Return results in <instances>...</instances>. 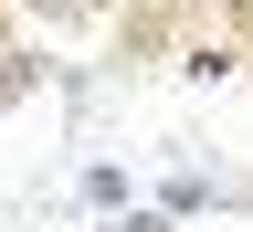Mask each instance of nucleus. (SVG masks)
<instances>
[{
    "mask_svg": "<svg viewBox=\"0 0 253 232\" xmlns=\"http://www.w3.org/2000/svg\"><path fill=\"white\" fill-rule=\"evenodd\" d=\"M21 95H32V53L0 32V106H21Z\"/></svg>",
    "mask_w": 253,
    "mask_h": 232,
    "instance_id": "nucleus-1",
    "label": "nucleus"
},
{
    "mask_svg": "<svg viewBox=\"0 0 253 232\" xmlns=\"http://www.w3.org/2000/svg\"><path fill=\"white\" fill-rule=\"evenodd\" d=\"M84 201L95 211H126V169H84Z\"/></svg>",
    "mask_w": 253,
    "mask_h": 232,
    "instance_id": "nucleus-2",
    "label": "nucleus"
},
{
    "mask_svg": "<svg viewBox=\"0 0 253 232\" xmlns=\"http://www.w3.org/2000/svg\"><path fill=\"white\" fill-rule=\"evenodd\" d=\"M126 232H169V211H126Z\"/></svg>",
    "mask_w": 253,
    "mask_h": 232,
    "instance_id": "nucleus-3",
    "label": "nucleus"
},
{
    "mask_svg": "<svg viewBox=\"0 0 253 232\" xmlns=\"http://www.w3.org/2000/svg\"><path fill=\"white\" fill-rule=\"evenodd\" d=\"M42 11H84V0H42Z\"/></svg>",
    "mask_w": 253,
    "mask_h": 232,
    "instance_id": "nucleus-4",
    "label": "nucleus"
}]
</instances>
